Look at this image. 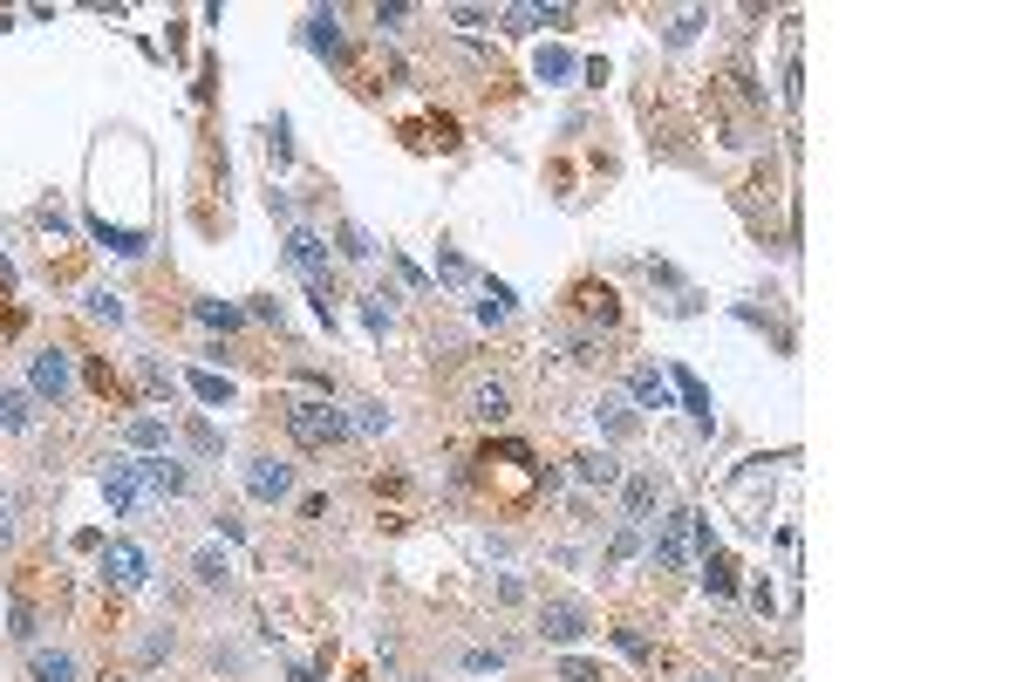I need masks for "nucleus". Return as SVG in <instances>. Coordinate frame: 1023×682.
<instances>
[{"label": "nucleus", "instance_id": "7c9ffc66", "mask_svg": "<svg viewBox=\"0 0 1023 682\" xmlns=\"http://www.w3.org/2000/svg\"><path fill=\"white\" fill-rule=\"evenodd\" d=\"M457 669H471V676H485V669H505V648H471Z\"/></svg>", "mask_w": 1023, "mask_h": 682}, {"label": "nucleus", "instance_id": "72a5a7b5", "mask_svg": "<svg viewBox=\"0 0 1023 682\" xmlns=\"http://www.w3.org/2000/svg\"><path fill=\"white\" fill-rule=\"evenodd\" d=\"M437 273H444V280H451V287H464V280H471V266L457 260L451 246H444V253H437Z\"/></svg>", "mask_w": 1023, "mask_h": 682}, {"label": "nucleus", "instance_id": "f257e3e1", "mask_svg": "<svg viewBox=\"0 0 1023 682\" xmlns=\"http://www.w3.org/2000/svg\"><path fill=\"white\" fill-rule=\"evenodd\" d=\"M280 423H287V437L301 444V451H335V444H348V417H341L328 396H301V403H287L280 410Z\"/></svg>", "mask_w": 1023, "mask_h": 682}, {"label": "nucleus", "instance_id": "e433bc0d", "mask_svg": "<svg viewBox=\"0 0 1023 682\" xmlns=\"http://www.w3.org/2000/svg\"><path fill=\"white\" fill-rule=\"evenodd\" d=\"M403 21H410V7H376V28H382V35H396Z\"/></svg>", "mask_w": 1023, "mask_h": 682}, {"label": "nucleus", "instance_id": "bb28decb", "mask_svg": "<svg viewBox=\"0 0 1023 682\" xmlns=\"http://www.w3.org/2000/svg\"><path fill=\"white\" fill-rule=\"evenodd\" d=\"M532 69H539V82H567L580 62H573L567 48H539V62H532Z\"/></svg>", "mask_w": 1023, "mask_h": 682}, {"label": "nucleus", "instance_id": "5701e85b", "mask_svg": "<svg viewBox=\"0 0 1023 682\" xmlns=\"http://www.w3.org/2000/svg\"><path fill=\"white\" fill-rule=\"evenodd\" d=\"M594 417H601L607 437H635V417H628V403H621V396H601V403H594Z\"/></svg>", "mask_w": 1023, "mask_h": 682}, {"label": "nucleus", "instance_id": "c756f323", "mask_svg": "<svg viewBox=\"0 0 1023 682\" xmlns=\"http://www.w3.org/2000/svg\"><path fill=\"white\" fill-rule=\"evenodd\" d=\"M348 430H362V437H382V430H389V410H382V403H362V417L348 423Z\"/></svg>", "mask_w": 1023, "mask_h": 682}, {"label": "nucleus", "instance_id": "aec40b11", "mask_svg": "<svg viewBox=\"0 0 1023 682\" xmlns=\"http://www.w3.org/2000/svg\"><path fill=\"white\" fill-rule=\"evenodd\" d=\"M191 314H198L205 328H226V335L246 328V307H232V301H191Z\"/></svg>", "mask_w": 1023, "mask_h": 682}, {"label": "nucleus", "instance_id": "4468645a", "mask_svg": "<svg viewBox=\"0 0 1023 682\" xmlns=\"http://www.w3.org/2000/svg\"><path fill=\"white\" fill-rule=\"evenodd\" d=\"M307 48H314V55H328V62H341V55H348V48H341V14H335V7L307 14Z\"/></svg>", "mask_w": 1023, "mask_h": 682}, {"label": "nucleus", "instance_id": "2f4dec72", "mask_svg": "<svg viewBox=\"0 0 1023 682\" xmlns=\"http://www.w3.org/2000/svg\"><path fill=\"white\" fill-rule=\"evenodd\" d=\"M614 642L628 648L635 662H655V642H648V635H635V628H614Z\"/></svg>", "mask_w": 1023, "mask_h": 682}, {"label": "nucleus", "instance_id": "c85d7f7f", "mask_svg": "<svg viewBox=\"0 0 1023 682\" xmlns=\"http://www.w3.org/2000/svg\"><path fill=\"white\" fill-rule=\"evenodd\" d=\"M89 314L116 328V321H123V294H110V287H89Z\"/></svg>", "mask_w": 1023, "mask_h": 682}, {"label": "nucleus", "instance_id": "f704fd0d", "mask_svg": "<svg viewBox=\"0 0 1023 682\" xmlns=\"http://www.w3.org/2000/svg\"><path fill=\"white\" fill-rule=\"evenodd\" d=\"M703 21H710V14H676V28H669V48H682V41L696 35V28H703Z\"/></svg>", "mask_w": 1023, "mask_h": 682}, {"label": "nucleus", "instance_id": "ddd939ff", "mask_svg": "<svg viewBox=\"0 0 1023 682\" xmlns=\"http://www.w3.org/2000/svg\"><path fill=\"white\" fill-rule=\"evenodd\" d=\"M28 676L35 682H82L76 648H28Z\"/></svg>", "mask_w": 1023, "mask_h": 682}, {"label": "nucleus", "instance_id": "393cba45", "mask_svg": "<svg viewBox=\"0 0 1023 682\" xmlns=\"http://www.w3.org/2000/svg\"><path fill=\"white\" fill-rule=\"evenodd\" d=\"M123 437H130V451H164V437H171V430H164L157 417H130V430H123Z\"/></svg>", "mask_w": 1023, "mask_h": 682}, {"label": "nucleus", "instance_id": "4c0bfd02", "mask_svg": "<svg viewBox=\"0 0 1023 682\" xmlns=\"http://www.w3.org/2000/svg\"><path fill=\"white\" fill-rule=\"evenodd\" d=\"M0 539H14V498L0 492Z\"/></svg>", "mask_w": 1023, "mask_h": 682}, {"label": "nucleus", "instance_id": "9b49d317", "mask_svg": "<svg viewBox=\"0 0 1023 682\" xmlns=\"http://www.w3.org/2000/svg\"><path fill=\"white\" fill-rule=\"evenodd\" d=\"M35 396L62 410V396H69V348H41L35 355Z\"/></svg>", "mask_w": 1023, "mask_h": 682}, {"label": "nucleus", "instance_id": "1a4fd4ad", "mask_svg": "<svg viewBox=\"0 0 1023 682\" xmlns=\"http://www.w3.org/2000/svg\"><path fill=\"white\" fill-rule=\"evenodd\" d=\"M137 492H144V478H137V457H116L110 471H103V498H110L116 519H137Z\"/></svg>", "mask_w": 1023, "mask_h": 682}, {"label": "nucleus", "instance_id": "7ed1b4c3", "mask_svg": "<svg viewBox=\"0 0 1023 682\" xmlns=\"http://www.w3.org/2000/svg\"><path fill=\"white\" fill-rule=\"evenodd\" d=\"M567 314H573V321H580V328H587V335H601V328H607V335H614V328L628 321V307H621V294H614L607 280H594V273H587V280H573V287H567Z\"/></svg>", "mask_w": 1023, "mask_h": 682}, {"label": "nucleus", "instance_id": "2eb2a0df", "mask_svg": "<svg viewBox=\"0 0 1023 682\" xmlns=\"http://www.w3.org/2000/svg\"><path fill=\"white\" fill-rule=\"evenodd\" d=\"M655 492H662V485H655L648 471L621 478V519H628V526H648V505H655Z\"/></svg>", "mask_w": 1023, "mask_h": 682}, {"label": "nucleus", "instance_id": "f8f14e48", "mask_svg": "<svg viewBox=\"0 0 1023 682\" xmlns=\"http://www.w3.org/2000/svg\"><path fill=\"white\" fill-rule=\"evenodd\" d=\"M137 478H144L157 498H185L191 492V471H185V464H171V457H137Z\"/></svg>", "mask_w": 1023, "mask_h": 682}, {"label": "nucleus", "instance_id": "0eeeda50", "mask_svg": "<svg viewBox=\"0 0 1023 682\" xmlns=\"http://www.w3.org/2000/svg\"><path fill=\"white\" fill-rule=\"evenodd\" d=\"M246 492L260 498V505H280V498H294V464H287V457H273V451H260L253 464H246Z\"/></svg>", "mask_w": 1023, "mask_h": 682}, {"label": "nucleus", "instance_id": "f3484780", "mask_svg": "<svg viewBox=\"0 0 1023 682\" xmlns=\"http://www.w3.org/2000/svg\"><path fill=\"white\" fill-rule=\"evenodd\" d=\"M628 396H635L642 410H669V382L655 376L648 362H635V369H628Z\"/></svg>", "mask_w": 1023, "mask_h": 682}, {"label": "nucleus", "instance_id": "c9c22d12", "mask_svg": "<svg viewBox=\"0 0 1023 682\" xmlns=\"http://www.w3.org/2000/svg\"><path fill=\"white\" fill-rule=\"evenodd\" d=\"M560 676H567V682H607L601 669H594V662H573V655H567V662H560Z\"/></svg>", "mask_w": 1023, "mask_h": 682}, {"label": "nucleus", "instance_id": "a211bd4d", "mask_svg": "<svg viewBox=\"0 0 1023 682\" xmlns=\"http://www.w3.org/2000/svg\"><path fill=\"white\" fill-rule=\"evenodd\" d=\"M82 376H89V389H96V396H116L123 410H137V396H130V389L116 382V369L103 362V355H82Z\"/></svg>", "mask_w": 1023, "mask_h": 682}, {"label": "nucleus", "instance_id": "dca6fc26", "mask_svg": "<svg viewBox=\"0 0 1023 682\" xmlns=\"http://www.w3.org/2000/svg\"><path fill=\"white\" fill-rule=\"evenodd\" d=\"M573 478L607 492V485H621V457H614V451H580V457H573Z\"/></svg>", "mask_w": 1023, "mask_h": 682}, {"label": "nucleus", "instance_id": "9d476101", "mask_svg": "<svg viewBox=\"0 0 1023 682\" xmlns=\"http://www.w3.org/2000/svg\"><path fill=\"white\" fill-rule=\"evenodd\" d=\"M287 260L307 273V287H335V266H328V253H321L314 232H287Z\"/></svg>", "mask_w": 1023, "mask_h": 682}, {"label": "nucleus", "instance_id": "b1692460", "mask_svg": "<svg viewBox=\"0 0 1023 682\" xmlns=\"http://www.w3.org/2000/svg\"><path fill=\"white\" fill-rule=\"evenodd\" d=\"M703 587H710V594H723V601H730V594H737V567H730V560H723V553H703Z\"/></svg>", "mask_w": 1023, "mask_h": 682}, {"label": "nucleus", "instance_id": "6e6552de", "mask_svg": "<svg viewBox=\"0 0 1023 682\" xmlns=\"http://www.w3.org/2000/svg\"><path fill=\"white\" fill-rule=\"evenodd\" d=\"M689 519H696V512H689V505H676V512L662 519V532H655V567H662V573H682V567H689Z\"/></svg>", "mask_w": 1023, "mask_h": 682}, {"label": "nucleus", "instance_id": "473e14b6", "mask_svg": "<svg viewBox=\"0 0 1023 682\" xmlns=\"http://www.w3.org/2000/svg\"><path fill=\"white\" fill-rule=\"evenodd\" d=\"M341 253H348V260H369L376 246H369V232H362V226H341Z\"/></svg>", "mask_w": 1023, "mask_h": 682}, {"label": "nucleus", "instance_id": "58836bf2", "mask_svg": "<svg viewBox=\"0 0 1023 682\" xmlns=\"http://www.w3.org/2000/svg\"><path fill=\"white\" fill-rule=\"evenodd\" d=\"M110 682H130V676H110Z\"/></svg>", "mask_w": 1023, "mask_h": 682}, {"label": "nucleus", "instance_id": "423d86ee", "mask_svg": "<svg viewBox=\"0 0 1023 682\" xmlns=\"http://www.w3.org/2000/svg\"><path fill=\"white\" fill-rule=\"evenodd\" d=\"M464 417L485 423V430H498V423L512 417V389H505L498 376H471V382H464Z\"/></svg>", "mask_w": 1023, "mask_h": 682}, {"label": "nucleus", "instance_id": "20e7f679", "mask_svg": "<svg viewBox=\"0 0 1023 682\" xmlns=\"http://www.w3.org/2000/svg\"><path fill=\"white\" fill-rule=\"evenodd\" d=\"M539 635H546V642H560V648H567V642H587V635H594V607L573 601V594H553V601L539 607Z\"/></svg>", "mask_w": 1023, "mask_h": 682}, {"label": "nucleus", "instance_id": "cd10ccee", "mask_svg": "<svg viewBox=\"0 0 1023 682\" xmlns=\"http://www.w3.org/2000/svg\"><path fill=\"white\" fill-rule=\"evenodd\" d=\"M191 396H198V403H232V382L212 376V369H191Z\"/></svg>", "mask_w": 1023, "mask_h": 682}, {"label": "nucleus", "instance_id": "a878e982", "mask_svg": "<svg viewBox=\"0 0 1023 682\" xmlns=\"http://www.w3.org/2000/svg\"><path fill=\"white\" fill-rule=\"evenodd\" d=\"M0 423H7V430H35V410H28L21 389H0Z\"/></svg>", "mask_w": 1023, "mask_h": 682}, {"label": "nucleus", "instance_id": "412c9836", "mask_svg": "<svg viewBox=\"0 0 1023 682\" xmlns=\"http://www.w3.org/2000/svg\"><path fill=\"white\" fill-rule=\"evenodd\" d=\"M185 444L198 457H219V451H226V430H219V423H205V417H191L185 423Z\"/></svg>", "mask_w": 1023, "mask_h": 682}, {"label": "nucleus", "instance_id": "4be33fe9", "mask_svg": "<svg viewBox=\"0 0 1023 682\" xmlns=\"http://www.w3.org/2000/svg\"><path fill=\"white\" fill-rule=\"evenodd\" d=\"M669 382H676V396L689 403V417H696V423H710V389H703V382L689 376V369H676Z\"/></svg>", "mask_w": 1023, "mask_h": 682}, {"label": "nucleus", "instance_id": "39448f33", "mask_svg": "<svg viewBox=\"0 0 1023 682\" xmlns=\"http://www.w3.org/2000/svg\"><path fill=\"white\" fill-rule=\"evenodd\" d=\"M144 573H151V560L137 539H103V587L130 594V587H144Z\"/></svg>", "mask_w": 1023, "mask_h": 682}, {"label": "nucleus", "instance_id": "f03ea898", "mask_svg": "<svg viewBox=\"0 0 1023 682\" xmlns=\"http://www.w3.org/2000/svg\"><path fill=\"white\" fill-rule=\"evenodd\" d=\"M41 628H48V594H41V567L28 560V567L7 580V635L21 648H35Z\"/></svg>", "mask_w": 1023, "mask_h": 682}, {"label": "nucleus", "instance_id": "6ab92c4d", "mask_svg": "<svg viewBox=\"0 0 1023 682\" xmlns=\"http://www.w3.org/2000/svg\"><path fill=\"white\" fill-rule=\"evenodd\" d=\"M191 580H198V587H219V594H226V587H232L226 553H212V546H205V553H191Z\"/></svg>", "mask_w": 1023, "mask_h": 682}]
</instances>
